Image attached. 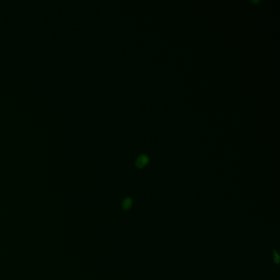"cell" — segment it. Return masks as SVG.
<instances>
[{"label":"cell","instance_id":"obj_1","mask_svg":"<svg viewBox=\"0 0 280 280\" xmlns=\"http://www.w3.org/2000/svg\"><path fill=\"white\" fill-rule=\"evenodd\" d=\"M149 161V159H148V157L146 155V154H142V155H140V156L137 158L136 161V165L138 168H143L146 165V164Z\"/></svg>","mask_w":280,"mask_h":280},{"label":"cell","instance_id":"obj_3","mask_svg":"<svg viewBox=\"0 0 280 280\" xmlns=\"http://www.w3.org/2000/svg\"><path fill=\"white\" fill-rule=\"evenodd\" d=\"M273 252H274V261L275 264H278L279 263V255L277 253L276 250H273Z\"/></svg>","mask_w":280,"mask_h":280},{"label":"cell","instance_id":"obj_2","mask_svg":"<svg viewBox=\"0 0 280 280\" xmlns=\"http://www.w3.org/2000/svg\"><path fill=\"white\" fill-rule=\"evenodd\" d=\"M131 205H132V200L130 197H126L122 202V208L124 210H128L131 209Z\"/></svg>","mask_w":280,"mask_h":280}]
</instances>
